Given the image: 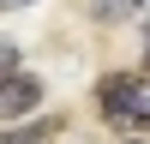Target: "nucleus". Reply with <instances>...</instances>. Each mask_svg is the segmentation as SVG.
Masks as SVG:
<instances>
[{"label": "nucleus", "instance_id": "obj_1", "mask_svg": "<svg viewBox=\"0 0 150 144\" xmlns=\"http://www.w3.org/2000/svg\"><path fill=\"white\" fill-rule=\"evenodd\" d=\"M42 108V78H30V72H6V84H0V114L6 120H24Z\"/></svg>", "mask_w": 150, "mask_h": 144}, {"label": "nucleus", "instance_id": "obj_2", "mask_svg": "<svg viewBox=\"0 0 150 144\" xmlns=\"http://www.w3.org/2000/svg\"><path fill=\"white\" fill-rule=\"evenodd\" d=\"M126 96H132V72H108L96 84V108H102L108 126H126Z\"/></svg>", "mask_w": 150, "mask_h": 144}, {"label": "nucleus", "instance_id": "obj_3", "mask_svg": "<svg viewBox=\"0 0 150 144\" xmlns=\"http://www.w3.org/2000/svg\"><path fill=\"white\" fill-rule=\"evenodd\" d=\"M126 126H150V72H132V96H126Z\"/></svg>", "mask_w": 150, "mask_h": 144}, {"label": "nucleus", "instance_id": "obj_4", "mask_svg": "<svg viewBox=\"0 0 150 144\" xmlns=\"http://www.w3.org/2000/svg\"><path fill=\"white\" fill-rule=\"evenodd\" d=\"M60 132V120H36V126H18V120H12V132H6V144H48Z\"/></svg>", "mask_w": 150, "mask_h": 144}, {"label": "nucleus", "instance_id": "obj_5", "mask_svg": "<svg viewBox=\"0 0 150 144\" xmlns=\"http://www.w3.org/2000/svg\"><path fill=\"white\" fill-rule=\"evenodd\" d=\"M18 54H24V48H18V42H6V48H0V66H6V72H24V66H18Z\"/></svg>", "mask_w": 150, "mask_h": 144}, {"label": "nucleus", "instance_id": "obj_6", "mask_svg": "<svg viewBox=\"0 0 150 144\" xmlns=\"http://www.w3.org/2000/svg\"><path fill=\"white\" fill-rule=\"evenodd\" d=\"M144 48H150V12H144Z\"/></svg>", "mask_w": 150, "mask_h": 144}, {"label": "nucleus", "instance_id": "obj_7", "mask_svg": "<svg viewBox=\"0 0 150 144\" xmlns=\"http://www.w3.org/2000/svg\"><path fill=\"white\" fill-rule=\"evenodd\" d=\"M6 6H30V0H6Z\"/></svg>", "mask_w": 150, "mask_h": 144}, {"label": "nucleus", "instance_id": "obj_8", "mask_svg": "<svg viewBox=\"0 0 150 144\" xmlns=\"http://www.w3.org/2000/svg\"><path fill=\"white\" fill-rule=\"evenodd\" d=\"M120 6H144V0H120Z\"/></svg>", "mask_w": 150, "mask_h": 144}]
</instances>
